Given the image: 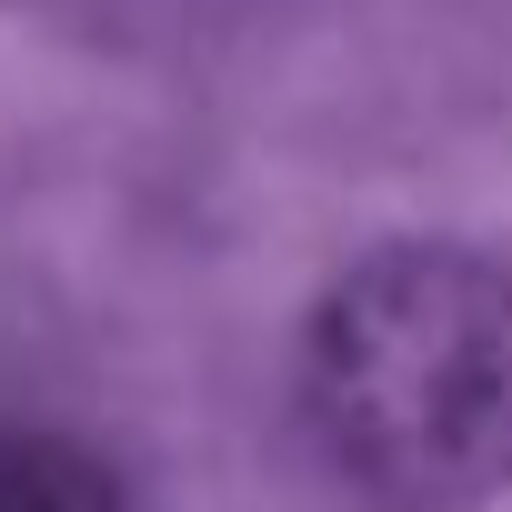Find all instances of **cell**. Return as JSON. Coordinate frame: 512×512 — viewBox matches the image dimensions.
<instances>
[{
    "instance_id": "1",
    "label": "cell",
    "mask_w": 512,
    "mask_h": 512,
    "mask_svg": "<svg viewBox=\"0 0 512 512\" xmlns=\"http://www.w3.org/2000/svg\"><path fill=\"white\" fill-rule=\"evenodd\" d=\"M302 422L362 512H472L512 482V262L392 241L312 302Z\"/></svg>"
},
{
    "instance_id": "2",
    "label": "cell",
    "mask_w": 512,
    "mask_h": 512,
    "mask_svg": "<svg viewBox=\"0 0 512 512\" xmlns=\"http://www.w3.org/2000/svg\"><path fill=\"white\" fill-rule=\"evenodd\" d=\"M0 512H131V492L61 432H0Z\"/></svg>"
}]
</instances>
